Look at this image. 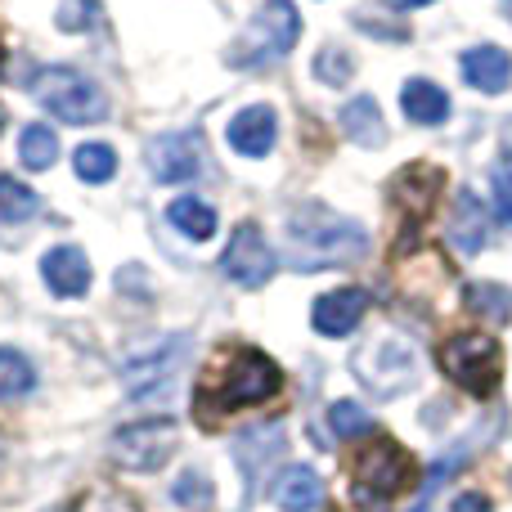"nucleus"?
<instances>
[{
    "label": "nucleus",
    "instance_id": "24",
    "mask_svg": "<svg viewBox=\"0 0 512 512\" xmlns=\"http://www.w3.org/2000/svg\"><path fill=\"white\" fill-rule=\"evenodd\" d=\"M72 167H77V180H86V185H108L117 176V153L108 144H81L72 153Z\"/></svg>",
    "mask_w": 512,
    "mask_h": 512
},
{
    "label": "nucleus",
    "instance_id": "21",
    "mask_svg": "<svg viewBox=\"0 0 512 512\" xmlns=\"http://www.w3.org/2000/svg\"><path fill=\"white\" fill-rule=\"evenodd\" d=\"M167 221L176 225L185 239L207 243V239L216 234V207L203 203V198H176V203L167 207Z\"/></svg>",
    "mask_w": 512,
    "mask_h": 512
},
{
    "label": "nucleus",
    "instance_id": "20",
    "mask_svg": "<svg viewBox=\"0 0 512 512\" xmlns=\"http://www.w3.org/2000/svg\"><path fill=\"white\" fill-rule=\"evenodd\" d=\"M342 131L351 135L355 144H364V149L387 144V122H382L378 99H373V95H355L351 104L342 108Z\"/></svg>",
    "mask_w": 512,
    "mask_h": 512
},
{
    "label": "nucleus",
    "instance_id": "35",
    "mask_svg": "<svg viewBox=\"0 0 512 512\" xmlns=\"http://www.w3.org/2000/svg\"><path fill=\"white\" fill-rule=\"evenodd\" d=\"M414 512H427V504H418V508H414Z\"/></svg>",
    "mask_w": 512,
    "mask_h": 512
},
{
    "label": "nucleus",
    "instance_id": "6",
    "mask_svg": "<svg viewBox=\"0 0 512 512\" xmlns=\"http://www.w3.org/2000/svg\"><path fill=\"white\" fill-rule=\"evenodd\" d=\"M436 360H441L445 378L459 382V387L472 391V396H495L499 378H504V351H499V342L490 333L445 337L441 351H436Z\"/></svg>",
    "mask_w": 512,
    "mask_h": 512
},
{
    "label": "nucleus",
    "instance_id": "13",
    "mask_svg": "<svg viewBox=\"0 0 512 512\" xmlns=\"http://www.w3.org/2000/svg\"><path fill=\"white\" fill-rule=\"evenodd\" d=\"M369 315V292L364 288H333L310 306V324L324 337H346L360 328V319Z\"/></svg>",
    "mask_w": 512,
    "mask_h": 512
},
{
    "label": "nucleus",
    "instance_id": "15",
    "mask_svg": "<svg viewBox=\"0 0 512 512\" xmlns=\"http://www.w3.org/2000/svg\"><path fill=\"white\" fill-rule=\"evenodd\" d=\"M279 140V117H274L270 104H252L243 108L230 122V149L243 153V158H265Z\"/></svg>",
    "mask_w": 512,
    "mask_h": 512
},
{
    "label": "nucleus",
    "instance_id": "28",
    "mask_svg": "<svg viewBox=\"0 0 512 512\" xmlns=\"http://www.w3.org/2000/svg\"><path fill=\"white\" fill-rule=\"evenodd\" d=\"M171 495H176L180 508H194L198 512V508L212 504V481H207L198 468H189V472H180V477H176V490H171Z\"/></svg>",
    "mask_w": 512,
    "mask_h": 512
},
{
    "label": "nucleus",
    "instance_id": "26",
    "mask_svg": "<svg viewBox=\"0 0 512 512\" xmlns=\"http://www.w3.org/2000/svg\"><path fill=\"white\" fill-rule=\"evenodd\" d=\"M468 310L472 315L495 319V324H504V319L512 315V292L499 288V283H477V288H468Z\"/></svg>",
    "mask_w": 512,
    "mask_h": 512
},
{
    "label": "nucleus",
    "instance_id": "17",
    "mask_svg": "<svg viewBox=\"0 0 512 512\" xmlns=\"http://www.w3.org/2000/svg\"><path fill=\"white\" fill-rule=\"evenodd\" d=\"M463 77H468V86L481 90V95L508 90V81H512L508 50H499V45H477V50H468L463 54Z\"/></svg>",
    "mask_w": 512,
    "mask_h": 512
},
{
    "label": "nucleus",
    "instance_id": "4",
    "mask_svg": "<svg viewBox=\"0 0 512 512\" xmlns=\"http://www.w3.org/2000/svg\"><path fill=\"white\" fill-rule=\"evenodd\" d=\"M27 90H32V99L45 108V113H54L59 122H68V126H95V122H104L108 117L104 90H99L86 72L63 68V63L36 68L32 81H27Z\"/></svg>",
    "mask_w": 512,
    "mask_h": 512
},
{
    "label": "nucleus",
    "instance_id": "31",
    "mask_svg": "<svg viewBox=\"0 0 512 512\" xmlns=\"http://www.w3.org/2000/svg\"><path fill=\"white\" fill-rule=\"evenodd\" d=\"M72 512H140V508H135V499L117 495V490H90Z\"/></svg>",
    "mask_w": 512,
    "mask_h": 512
},
{
    "label": "nucleus",
    "instance_id": "11",
    "mask_svg": "<svg viewBox=\"0 0 512 512\" xmlns=\"http://www.w3.org/2000/svg\"><path fill=\"white\" fill-rule=\"evenodd\" d=\"M144 162H149L153 180H162V185H185V180H194L198 171L207 167V144L198 131H167V135H158V140H149Z\"/></svg>",
    "mask_w": 512,
    "mask_h": 512
},
{
    "label": "nucleus",
    "instance_id": "12",
    "mask_svg": "<svg viewBox=\"0 0 512 512\" xmlns=\"http://www.w3.org/2000/svg\"><path fill=\"white\" fill-rule=\"evenodd\" d=\"M274 265H279V256H274V248L265 243V234L256 230L252 221H243L239 230H234L225 256H221L225 279L239 283V288H261V283H270Z\"/></svg>",
    "mask_w": 512,
    "mask_h": 512
},
{
    "label": "nucleus",
    "instance_id": "7",
    "mask_svg": "<svg viewBox=\"0 0 512 512\" xmlns=\"http://www.w3.org/2000/svg\"><path fill=\"white\" fill-rule=\"evenodd\" d=\"M301 36V14L292 0H265L261 9L252 14L248 32L234 41L230 63L234 68H261V63H274L297 45Z\"/></svg>",
    "mask_w": 512,
    "mask_h": 512
},
{
    "label": "nucleus",
    "instance_id": "16",
    "mask_svg": "<svg viewBox=\"0 0 512 512\" xmlns=\"http://www.w3.org/2000/svg\"><path fill=\"white\" fill-rule=\"evenodd\" d=\"M490 239V207L481 203L472 189H459L454 198V216H450V243L463 256H477Z\"/></svg>",
    "mask_w": 512,
    "mask_h": 512
},
{
    "label": "nucleus",
    "instance_id": "5",
    "mask_svg": "<svg viewBox=\"0 0 512 512\" xmlns=\"http://www.w3.org/2000/svg\"><path fill=\"white\" fill-rule=\"evenodd\" d=\"M351 369L373 396L396 400L418 387V355L400 333H378L351 355Z\"/></svg>",
    "mask_w": 512,
    "mask_h": 512
},
{
    "label": "nucleus",
    "instance_id": "34",
    "mask_svg": "<svg viewBox=\"0 0 512 512\" xmlns=\"http://www.w3.org/2000/svg\"><path fill=\"white\" fill-rule=\"evenodd\" d=\"M387 5H396V9H418V5H432V0H387Z\"/></svg>",
    "mask_w": 512,
    "mask_h": 512
},
{
    "label": "nucleus",
    "instance_id": "18",
    "mask_svg": "<svg viewBox=\"0 0 512 512\" xmlns=\"http://www.w3.org/2000/svg\"><path fill=\"white\" fill-rule=\"evenodd\" d=\"M270 495L283 512H319V504H324V481H319V472H310L297 463V468L279 472Z\"/></svg>",
    "mask_w": 512,
    "mask_h": 512
},
{
    "label": "nucleus",
    "instance_id": "3",
    "mask_svg": "<svg viewBox=\"0 0 512 512\" xmlns=\"http://www.w3.org/2000/svg\"><path fill=\"white\" fill-rule=\"evenodd\" d=\"M414 477H418V463L391 436H369V445H360L351 454L355 504L364 512H387V499L414 486Z\"/></svg>",
    "mask_w": 512,
    "mask_h": 512
},
{
    "label": "nucleus",
    "instance_id": "2",
    "mask_svg": "<svg viewBox=\"0 0 512 512\" xmlns=\"http://www.w3.org/2000/svg\"><path fill=\"white\" fill-rule=\"evenodd\" d=\"M369 252V234L360 221H346L333 207L324 203H297L288 216V248L283 261L297 274H315V270H342L355 265Z\"/></svg>",
    "mask_w": 512,
    "mask_h": 512
},
{
    "label": "nucleus",
    "instance_id": "33",
    "mask_svg": "<svg viewBox=\"0 0 512 512\" xmlns=\"http://www.w3.org/2000/svg\"><path fill=\"white\" fill-rule=\"evenodd\" d=\"M454 512H495V508H490V499H486V495H477V490H468V495H459V499H454Z\"/></svg>",
    "mask_w": 512,
    "mask_h": 512
},
{
    "label": "nucleus",
    "instance_id": "29",
    "mask_svg": "<svg viewBox=\"0 0 512 512\" xmlns=\"http://www.w3.org/2000/svg\"><path fill=\"white\" fill-rule=\"evenodd\" d=\"M95 18H99V0H63L54 23H59L63 32H86Z\"/></svg>",
    "mask_w": 512,
    "mask_h": 512
},
{
    "label": "nucleus",
    "instance_id": "25",
    "mask_svg": "<svg viewBox=\"0 0 512 512\" xmlns=\"http://www.w3.org/2000/svg\"><path fill=\"white\" fill-rule=\"evenodd\" d=\"M41 212V198L14 176H0V221L5 225H18V221H32Z\"/></svg>",
    "mask_w": 512,
    "mask_h": 512
},
{
    "label": "nucleus",
    "instance_id": "23",
    "mask_svg": "<svg viewBox=\"0 0 512 512\" xmlns=\"http://www.w3.org/2000/svg\"><path fill=\"white\" fill-rule=\"evenodd\" d=\"M36 387V369L23 351L14 346H0V400H18Z\"/></svg>",
    "mask_w": 512,
    "mask_h": 512
},
{
    "label": "nucleus",
    "instance_id": "27",
    "mask_svg": "<svg viewBox=\"0 0 512 512\" xmlns=\"http://www.w3.org/2000/svg\"><path fill=\"white\" fill-rule=\"evenodd\" d=\"M328 427H333L342 441H355V436H373V418L364 414L355 400H337V405L328 409Z\"/></svg>",
    "mask_w": 512,
    "mask_h": 512
},
{
    "label": "nucleus",
    "instance_id": "8",
    "mask_svg": "<svg viewBox=\"0 0 512 512\" xmlns=\"http://www.w3.org/2000/svg\"><path fill=\"white\" fill-rule=\"evenodd\" d=\"M185 360H189V337L185 333H171V337H158V342L135 346L122 364L126 391H131L135 400H144V396H153V391L171 387V378L180 373Z\"/></svg>",
    "mask_w": 512,
    "mask_h": 512
},
{
    "label": "nucleus",
    "instance_id": "30",
    "mask_svg": "<svg viewBox=\"0 0 512 512\" xmlns=\"http://www.w3.org/2000/svg\"><path fill=\"white\" fill-rule=\"evenodd\" d=\"M315 72H319V81H328V86H346L351 72H355V63H351V54H342V50L328 45V50L315 59Z\"/></svg>",
    "mask_w": 512,
    "mask_h": 512
},
{
    "label": "nucleus",
    "instance_id": "14",
    "mask_svg": "<svg viewBox=\"0 0 512 512\" xmlns=\"http://www.w3.org/2000/svg\"><path fill=\"white\" fill-rule=\"evenodd\" d=\"M41 279L45 288L54 292V297H81V292L90 288V261L81 248H72V243H59V248H50L41 256Z\"/></svg>",
    "mask_w": 512,
    "mask_h": 512
},
{
    "label": "nucleus",
    "instance_id": "19",
    "mask_svg": "<svg viewBox=\"0 0 512 512\" xmlns=\"http://www.w3.org/2000/svg\"><path fill=\"white\" fill-rule=\"evenodd\" d=\"M400 108H405V117L414 126H441L445 117H450V95H445L436 81H405V90H400Z\"/></svg>",
    "mask_w": 512,
    "mask_h": 512
},
{
    "label": "nucleus",
    "instance_id": "10",
    "mask_svg": "<svg viewBox=\"0 0 512 512\" xmlns=\"http://www.w3.org/2000/svg\"><path fill=\"white\" fill-rule=\"evenodd\" d=\"M445 189V171L432 167V162H409V167H400V176L387 185L391 203L405 212V225H400V252L409 248V239H414V225L427 221V212H432V203L441 198Z\"/></svg>",
    "mask_w": 512,
    "mask_h": 512
},
{
    "label": "nucleus",
    "instance_id": "32",
    "mask_svg": "<svg viewBox=\"0 0 512 512\" xmlns=\"http://www.w3.org/2000/svg\"><path fill=\"white\" fill-rule=\"evenodd\" d=\"M495 212L512 225V167H499L495 171Z\"/></svg>",
    "mask_w": 512,
    "mask_h": 512
},
{
    "label": "nucleus",
    "instance_id": "1",
    "mask_svg": "<svg viewBox=\"0 0 512 512\" xmlns=\"http://www.w3.org/2000/svg\"><path fill=\"white\" fill-rule=\"evenodd\" d=\"M279 387H283V373L265 351H256V346H225L207 364L203 382H198L194 414H198V423L212 427L225 414H234V409H252V405L274 400Z\"/></svg>",
    "mask_w": 512,
    "mask_h": 512
},
{
    "label": "nucleus",
    "instance_id": "9",
    "mask_svg": "<svg viewBox=\"0 0 512 512\" xmlns=\"http://www.w3.org/2000/svg\"><path fill=\"white\" fill-rule=\"evenodd\" d=\"M171 450H176V423H171V418H140V423H126V427H117L113 445H108L113 463L126 472H158Z\"/></svg>",
    "mask_w": 512,
    "mask_h": 512
},
{
    "label": "nucleus",
    "instance_id": "22",
    "mask_svg": "<svg viewBox=\"0 0 512 512\" xmlns=\"http://www.w3.org/2000/svg\"><path fill=\"white\" fill-rule=\"evenodd\" d=\"M54 158H59V135L41 122L23 126V135H18V162H23L27 171H50Z\"/></svg>",
    "mask_w": 512,
    "mask_h": 512
}]
</instances>
